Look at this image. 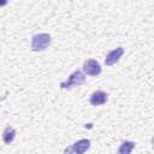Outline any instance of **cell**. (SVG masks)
Returning a JSON list of instances; mask_svg holds the SVG:
<instances>
[{
	"instance_id": "1",
	"label": "cell",
	"mask_w": 154,
	"mask_h": 154,
	"mask_svg": "<svg viewBox=\"0 0 154 154\" xmlns=\"http://www.w3.org/2000/svg\"><path fill=\"white\" fill-rule=\"evenodd\" d=\"M51 35L46 32L36 34L31 37V49L34 52H42L51 45Z\"/></svg>"
},
{
	"instance_id": "2",
	"label": "cell",
	"mask_w": 154,
	"mask_h": 154,
	"mask_svg": "<svg viewBox=\"0 0 154 154\" xmlns=\"http://www.w3.org/2000/svg\"><path fill=\"white\" fill-rule=\"evenodd\" d=\"M84 81H85V73H83L79 70H76V71H73L70 75V77L67 78V81L60 83V88L61 89H70L72 87H77V85L83 84Z\"/></svg>"
},
{
	"instance_id": "3",
	"label": "cell",
	"mask_w": 154,
	"mask_h": 154,
	"mask_svg": "<svg viewBox=\"0 0 154 154\" xmlns=\"http://www.w3.org/2000/svg\"><path fill=\"white\" fill-rule=\"evenodd\" d=\"M83 72L88 76H97L101 73V66L96 60L88 59L83 63Z\"/></svg>"
},
{
	"instance_id": "4",
	"label": "cell",
	"mask_w": 154,
	"mask_h": 154,
	"mask_svg": "<svg viewBox=\"0 0 154 154\" xmlns=\"http://www.w3.org/2000/svg\"><path fill=\"white\" fill-rule=\"evenodd\" d=\"M90 147V141L87 140V138H83V140H79L77 141L75 144H72V147L70 148H66L65 149V153H76V154H83L85 153Z\"/></svg>"
},
{
	"instance_id": "5",
	"label": "cell",
	"mask_w": 154,
	"mask_h": 154,
	"mask_svg": "<svg viewBox=\"0 0 154 154\" xmlns=\"http://www.w3.org/2000/svg\"><path fill=\"white\" fill-rule=\"evenodd\" d=\"M123 54H124V48H123V47H118V48L111 51V52L106 55V58H105V64H106L107 66H111V65L118 63Z\"/></svg>"
},
{
	"instance_id": "6",
	"label": "cell",
	"mask_w": 154,
	"mask_h": 154,
	"mask_svg": "<svg viewBox=\"0 0 154 154\" xmlns=\"http://www.w3.org/2000/svg\"><path fill=\"white\" fill-rule=\"evenodd\" d=\"M107 96H108L107 93H105L103 90H96V91H94V93L90 95L89 102H90V105H93V106H101V105L106 103V101H107V99H108Z\"/></svg>"
},
{
	"instance_id": "7",
	"label": "cell",
	"mask_w": 154,
	"mask_h": 154,
	"mask_svg": "<svg viewBox=\"0 0 154 154\" xmlns=\"http://www.w3.org/2000/svg\"><path fill=\"white\" fill-rule=\"evenodd\" d=\"M14 137H16V130L12 126H6L5 130L2 131V141L6 144H10L13 142Z\"/></svg>"
},
{
	"instance_id": "8",
	"label": "cell",
	"mask_w": 154,
	"mask_h": 154,
	"mask_svg": "<svg viewBox=\"0 0 154 154\" xmlns=\"http://www.w3.org/2000/svg\"><path fill=\"white\" fill-rule=\"evenodd\" d=\"M135 142H131V141H124L120 147L118 148V153L119 154H130L132 152V149L135 148Z\"/></svg>"
},
{
	"instance_id": "9",
	"label": "cell",
	"mask_w": 154,
	"mask_h": 154,
	"mask_svg": "<svg viewBox=\"0 0 154 154\" xmlns=\"http://www.w3.org/2000/svg\"><path fill=\"white\" fill-rule=\"evenodd\" d=\"M150 143H152V147H153V149H154V136L152 137V140H150Z\"/></svg>"
}]
</instances>
